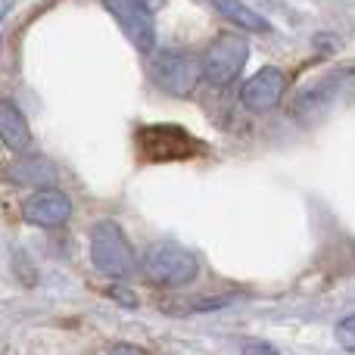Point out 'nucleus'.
Segmentation results:
<instances>
[{
	"instance_id": "nucleus-1",
	"label": "nucleus",
	"mask_w": 355,
	"mask_h": 355,
	"mask_svg": "<svg viewBox=\"0 0 355 355\" xmlns=\"http://www.w3.org/2000/svg\"><path fill=\"white\" fill-rule=\"evenodd\" d=\"M135 144L144 162H184L206 153V144L181 125H144Z\"/></svg>"
},
{
	"instance_id": "nucleus-2",
	"label": "nucleus",
	"mask_w": 355,
	"mask_h": 355,
	"mask_svg": "<svg viewBox=\"0 0 355 355\" xmlns=\"http://www.w3.org/2000/svg\"><path fill=\"white\" fill-rule=\"evenodd\" d=\"M91 262L106 277H131L137 268V256L128 234L112 218H103L91 227Z\"/></svg>"
},
{
	"instance_id": "nucleus-3",
	"label": "nucleus",
	"mask_w": 355,
	"mask_h": 355,
	"mask_svg": "<svg viewBox=\"0 0 355 355\" xmlns=\"http://www.w3.org/2000/svg\"><path fill=\"white\" fill-rule=\"evenodd\" d=\"M141 271L153 287H187L200 271V262L181 243H153L141 259Z\"/></svg>"
},
{
	"instance_id": "nucleus-4",
	"label": "nucleus",
	"mask_w": 355,
	"mask_h": 355,
	"mask_svg": "<svg viewBox=\"0 0 355 355\" xmlns=\"http://www.w3.org/2000/svg\"><path fill=\"white\" fill-rule=\"evenodd\" d=\"M250 60V44L243 35H218L200 60V72L209 85L225 87L243 72Z\"/></svg>"
},
{
	"instance_id": "nucleus-5",
	"label": "nucleus",
	"mask_w": 355,
	"mask_h": 355,
	"mask_svg": "<svg viewBox=\"0 0 355 355\" xmlns=\"http://www.w3.org/2000/svg\"><path fill=\"white\" fill-rule=\"evenodd\" d=\"M200 78V60L187 50H159L153 56V81L172 97H190Z\"/></svg>"
},
{
	"instance_id": "nucleus-6",
	"label": "nucleus",
	"mask_w": 355,
	"mask_h": 355,
	"mask_svg": "<svg viewBox=\"0 0 355 355\" xmlns=\"http://www.w3.org/2000/svg\"><path fill=\"white\" fill-rule=\"evenodd\" d=\"M103 6L112 12V19L125 31V37L141 53H150L156 47V19L150 0H103Z\"/></svg>"
},
{
	"instance_id": "nucleus-7",
	"label": "nucleus",
	"mask_w": 355,
	"mask_h": 355,
	"mask_svg": "<svg viewBox=\"0 0 355 355\" xmlns=\"http://www.w3.org/2000/svg\"><path fill=\"white\" fill-rule=\"evenodd\" d=\"M22 215L28 225H37V227H60L72 218V200H69L62 190H37L31 193L28 200L22 202Z\"/></svg>"
},
{
	"instance_id": "nucleus-8",
	"label": "nucleus",
	"mask_w": 355,
	"mask_h": 355,
	"mask_svg": "<svg viewBox=\"0 0 355 355\" xmlns=\"http://www.w3.org/2000/svg\"><path fill=\"white\" fill-rule=\"evenodd\" d=\"M284 87H287V78H284L281 69L265 66L243 85L240 100H243V106L250 112H268V110H275V106L281 103Z\"/></svg>"
},
{
	"instance_id": "nucleus-9",
	"label": "nucleus",
	"mask_w": 355,
	"mask_h": 355,
	"mask_svg": "<svg viewBox=\"0 0 355 355\" xmlns=\"http://www.w3.org/2000/svg\"><path fill=\"white\" fill-rule=\"evenodd\" d=\"M343 75H349V69H343L340 75H327V78L309 85L306 91L293 100V116L300 119V122H312L315 116H321L324 110H331V103L337 100V91L343 87V85H340V78H343Z\"/></svg>"
},
{
	"instance_id": "nucleus-10",
	"label": "nucleus",
	"mask_w": 355,
	"mask_h": 355,
	"mask_svg": "<svg viewBox=\"0 0 355 355\" xmlns=\"http://www.w3.org/2000/svg\"><path fill=\"white\" fill-rule=\"evenodd\" d=\"M0 144L10 150H28L31 144V128L22 110L6 97H0Z\"/></svg>"
},
{
	"instance_id": "nucleus-11",
	"label": "nucleus",
	"mask_w": 355,
	"mask_h": 355,
	"mask_svg": "<svg viewBox=\"0 0 355 355\" xmlns=\"http://www.w3.org/2000/svg\"><path fill=\"white\" fill-rule=\"evenodd\" d=\"M212 6L227 19V22H234L237 28H243V31H262V35H268L271 31L268 19L259 16L256 10H250L243 0H212Z\"/></svg>"
},
{
	"instance_id": "nucleus-12",
	"label": "nucleus",
	"mask_w": 355,
	"mask_h": 355,
	"mask_svg": "<svg viewBox=\"0 0 355 355\" xmlns=\"http://www.w3.org/2000/svg\"><path fill=\"white\" fill-rule=\"evenodd\" d=\"M10 178L16 184H53L60 178V172L47 159L37 156V159H19V166L10 168Z\"/></svg>"
},
{
	"instance_id": "nucleus-13",
	"label": "nucleus",
	"mask_w": 355,
	"mask_h": 355,
	"mask_svg": "<svg viewBox=\"0 0 355 355\" xmlns=\"http://www.w3.org/2000/svg\"><path fill=\"white\" fill-rule=\"evenodd\" d=\"M337 337H340V343H343L346 352H355V315H346V318L340 321Z\"/></svg>"
},
{
	"instance_id": "nucleus-14",
	"label": "nucleus",
	"mask_w": 355,
	"mask_h": 355,
	"mask_svg": "<svg viewBox=\"0 0 355 355\" xmlns=\"http://www.w3.org/2000/svg\"><path fill=\"white\" fill-rule=\"evenodd\" d=\"M246 349H250V352H275V346H268V343H246Z\"/></svg>"
}]
</instances>
